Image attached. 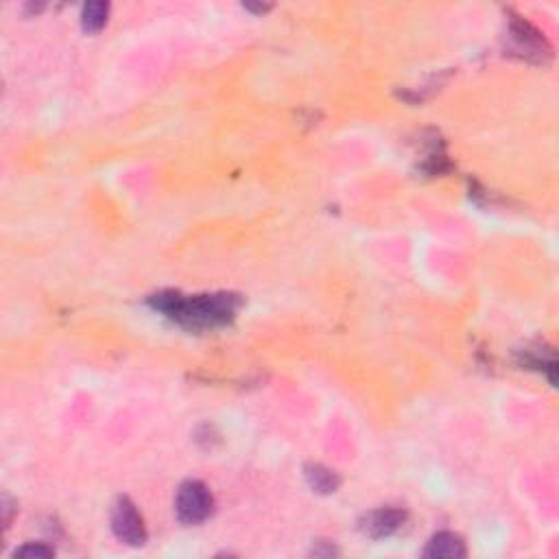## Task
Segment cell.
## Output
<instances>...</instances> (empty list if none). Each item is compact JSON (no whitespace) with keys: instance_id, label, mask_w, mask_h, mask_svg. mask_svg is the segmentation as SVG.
<instances>
[{"instance_id":"cell-1","label":"cell","mask_w":559,"mask_h":559,"mask_svg":"<svg viewBox=\"0 0 559 559\" xmlns=\"http://www.w3.org/2000/svg\"><path fill=\"white\" fill-rule=\"evenodd\" d=\"M149 304L184 328L206 330L230 324L239 312L240 297L234 293L182 295V293L169 291L151 297Z\"/></svg>"},{"instance_id":"cell-2","label":"cell","mask_w":559,"mask_h":559,"mask_svg":"<svg viewBox=\"0 0 559 559\" xmlns=\"http://www.w3.org/2000/svg\"><path fill=\"white\" fill-rule=\"evenodd\" d=\"M175 511L184 524H201L215 511V499L201 481H186L177 492Z\"/></svg>"},{"instance_id":"cell-3","label":"cell","mask_w":559,"mask_h":559,"mask_svg":"<svg viewBox=\"0 0 559 559\" xmlns=\"http://www.w3.org/2000/svg\"><path fill=\"white\" fill-rule=\"evenodd\" d=\"M112 529L121 542L130 547H142L146 542L145 520L130 499H118L112 509Z\"/></svg>"},{"instance_id":"cell-4","label":"cell","mask_w":559,"mask_h":559,"mask_svg":"<svg viewBox=\"0 0 559 559\" xmlns=\"http://www.w3.org/2000/svg\"><path fill=\"white\" fill-rule=\"evenodd\" d=\"M406 514L402 509H393V507H387V509H376V511H369L367 516L363 518L361 529L365 535L374 539H382V538H390L398 531V529L405 524Z\"/></svg>"},{"instance_id":"cell-5","label":"cell","mask_w":559,"mask_h":559,"mask_svg":"<svg viewBox=\"0 0 559 559\" xmlns=\"http://www.w3.org/2000/svg\"><path fill=\"white\" fill-rule=\"evenodd\" d=\"M466 544L459 535L442 531L430 538V542L426 544L424 548V557H433V559H459L466 557Z\"/></svg>"},{"instance_id":"cell-6","label":"cell","mask_w":559,"mask_h":559,"mask_svg":"<svg viewBox=\"0 0 559 559\" xmlns=\"http://www.w3.org/2000/svg\"><path fill=\"white\" fill-rule=\"evenodd\" d=\"M306 478L308 485L315 492H319V494H333V492H336V487L341 485V478L336 476V472L328 470L326 466H319V463L306 466Z\"/></svg>"},{"instance_id":"cell-7","label":"cell","mask_w":559,"mask_h":559,"mask_svg":"<svg viewBox=\"0 0 559 559\" xmlns=\"http://www.w3.org/2000/svg\"><path fill=\"white\" fill-rule=\"evenodd\" d=\"M107 13H110V4L107 3H90L85 4L82 12V25L85 31L97 33L106 27Z\"/></svg>"},{"instance_id":"cell-8","label":"cell","mask_w":559,"mask_h":559,"mask_svg":"<svg viewBox=\"0 0 559 559\" xmlns=\"http://www.w3.org/2000/svg\"><path fill=\"white\" fill-rule=\"evenodd\" d=\"M13 555L16 557H53L55 551L53 548L44 547V544H27V547L18 548Z\"/></svg>"}]
</instances>
